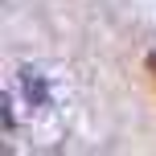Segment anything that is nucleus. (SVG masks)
<instances>
[{
	"label": "nucleus",
	"mask_w": 156,
	"mask_h": 156,
	"mask_svg": "<svg viewBox=\"0 0 156 156\" xmlns=\"http://www.w3.org/2000/svg\"><path fill=\"white\" fill-rule=\"evenodd\" d=\"M148 70H152V78H156V54H152V58H148Z\"/></svg>",
	"instance_id": "nucleus-1"
}]
</instances>
